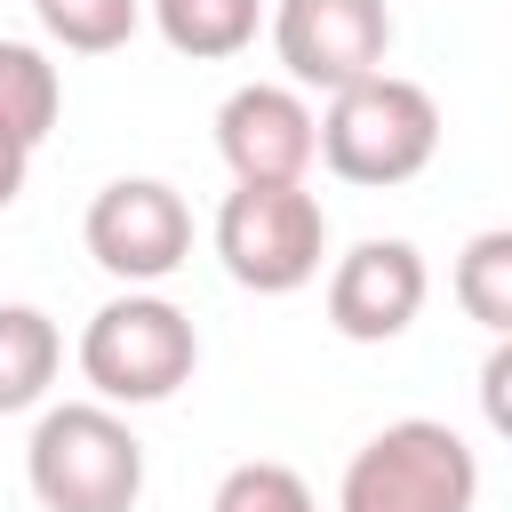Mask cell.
<instances>
[{"mask_svg":"<svg viewBox=\"0 0 512 512\" xmlns=\"http://www.w3.org/2000/svg\"><path fill=\"white\" fill-rule=\"evenodd\" d=\"M216 152L232 184H304L320 160V112L288 80H248L216 104Z\"/></svg>","mask_w":512,"mask_h":512,"instance_id":"8","label":"cell"},{"mask_svg":"<svg viewBox=\"0 0 512 512\" xmlns=\"http://www.w3.org/2000/svg\"><path fill=\"white\" fill-rule=\"evenodd\" d=\"M56 112H64V80H56V64L32 48V40H0V136H16L24 152L56 128Z\"/></svg>","mask_w":512,"mask_h":512,"instance_id":"12","label":"cell"},{"mask_svg":"<svg viewBox=\"0 0 512 512\" xmlns=\"http://www.w3.org/2000/svg\"><path fill=\"white\" fill-rule=\"evenodd\" d=\"M208 512H320V496L304 488V472H296V464L256 456V464H232V472L216 480Z\"/></svg>","mask_w":512,"mask_h":512,"instance_id":"15","label":"cell"},{"mask_svg":"<svg viewBox=\"0 0 512 512\" xmlns=\"http://www.w3.org/2000/svg\"><path fill=\"white\" fill-rule=\"evenodd\" d=\"M80 240H88V256H96L112 280L160 288V280L192 256V208H184V192L160 184V176H112V184L88 200Z\"/></svg>","mask_w":512,"mask_h":512,"instance_id":"7","label":"cell"},{"mask_svg":"<svg viewBox=\"0 0 512 512\" xmlns=\"http://www.w3.org/2000/svg\"><path fill=\"white\" fill-rule=\"evenodd\" d=\"M32 16H40V32H48L56 48H72V56H112V48L136 40L144 0H32Z\"/></svg>","mask_w":512,"mask_h":512,"instance_id":"14","label":"cell"},{"mask_svg":"<svg viewBox=\"0 0 512 512\" xmlns=\"http://www.w3.org/2000/svg\"><path fill=\"white\" fill-rule=\"evenodd\" d=\"M272 56H280L288 88L344 96L384 72L392 8L384 0H272Z\"/></svg>","mask_w":512,"mask_h":512,"instance_id":"6","label":"cell"},{"mask_svg":"<svg viewBox=\"0 0 512 512\" xmlns=\"http://www.w3.org/2000/svg\"><path fill=\"white\" fill-rule=\"evenodd\" d=\"M432 296V272L416 256V240H352L328 264V328L344 344H392L416 328Z\"/></svg>","mask_w":512,"mask_h":512,"instance_id":"9","label":"cell"},{"mask_svg":"<svg viewBox=\"0 0 512 512\" xmlns=\"http://www.w3.org/2000/svg\"><path fill=\"white\" fill-rule=\"evenodd\" d=\"M456 304L488 336H512V224H488L456 248Z\"/></svg>","mask_w":512,"mask_h":512,"instance_id":"13","label":"cell"},{"mask_svg":"<svg viewBox=\"0 0 512 512\" xmlns=\"http://www.w3.org/2000/svg\"><path fill=\"white\" fill-rule=\"evenodd\" d=\"M24 480L40 512H136L144 496V440L104 400H56L40 408L24 440Z\"/></svg>","mask_w":512,"mask_h":512,"instance_id":"1","label":"cell"},{"mask_svg":"<svg viewBox=\"0 0 512 512\" xmlns=\"http://www.w3.org/2000/svg\"><path fill=\"white\" fill-rule=\"evenodd\" d=\"M480 416H488L496 440H512V336H496L488 360H480Z\"/></svg>","mask_w":512,"mask_h":512,"instance_id":"16","label":"cell"},{"mask_svg":"<svg viewBox=\"0 0 512 512\" xmlns=\"http://www.w3.org/2000/svg\"><path fill=\"white\" fill-rule=\"evenodd\" d=\"M152 24H160V40H168L176 56L224 64V56H240V48L256 40L264 0H152Z\"/></svg>","mask_w":512,"mask_h":512,"instance_id":"11","label":"cell"},{"mask_svg":"<svg viewBox=\"0 0 512 512\" xmlns=\"http://www.w3.org/2000/svg\"><path fill=\"white\" fill-rule=\"evenodd\" d=\"M480 504V456L440 416H400L368 432L336 480V512H472Z\"/></svg>","mask_w":512,"mask_h":512,"instance_id":"3","label":"cell"},{"mask_svg":"<svg viewBox=\"0 0 512 512\" xmlns=\"http://www.w3.org/2000/svg\"><path fill=\"white\" fill-rule=\"evenodd\" d=\"M64 368V336L40 304H0V416H24L48 400Z\"/></svg>","mask_w":512,"mask_h":512,"instance_id":"10","label":"cell"},{"mask_svg":"<svg viewBox=\"0 0 512 512\" xmlns=\"http://www.w3.org/2000/svg\"><path fill=\"white\" fill-rule=\"evenodd\" d=\"M192 368H200V328L160 288H128V296L96 304L88 328H80V376L104 408L176 400L192 384Z\"/></svg>","mask_w":512,"mask_h":512,"instance_id":"2","label":"cell"},{"mask_svg":"<svg viewBox=\"0 0 512 512\" xmlns=\"http://www.w3.org/2000/svg\"><path fill=\"white\" fill-rule=\"evenodd\" d=\"M24 168H32V152H24L16 136H0V208H8L16 192H24Z\"/></svg>","mask_w":512,"mask_h":512,"instance_id":"17","label":"cell"},{"mask_svg":"<svg viewBox=\"0 0 512 512\" xmlns=\"http://www.w3.org/2000/svg\"><path fill=\"white\" fill-rule=\"evenodd\" d=\"M216 256L256 296H296L320 280L328 256V208L304 184H232L216 208Z\"/></svg>","mask_w":512,"mask_h":512,"instance_id":"5","label":"cell"},{"mask_svg":"<svg viewBox=\"0 0 512 512\" xmlns=\"http://www.w3.org/2000/svg\"><path fill=\"white\" fill-rule=\"evenodd\" d=\"M432 152H440V104L424 80L376 72V80L328 96V112H320V160L344 184H408L432 168Z\"/></svg>","mask_w":512,"mask_h":512,"instance_id":"4","label":"cell"}]
</instances>
